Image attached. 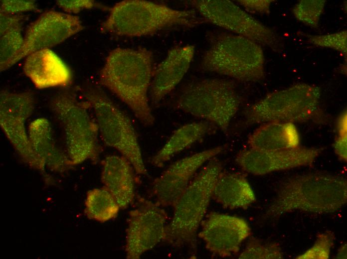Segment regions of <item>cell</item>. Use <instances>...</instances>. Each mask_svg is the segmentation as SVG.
<instances>
[{
	"label": "cell",
	"instance_id": "obj_1",
	"mask_svg": "<svg viewBox=\"0 0 347 259\" xmlns=\"http://www.w3.org/2000/svg\"><path fill=\"white\" fill-rule=\"evenodd\" d=\"M153 62V53L147 48H117L109 52L99 73L100 83L147 126L155 122L148 98Z\"/></svg>",
	"mask_w": 347,
	"mask_h": 259
},
{
	"label": "cell",
	"instance_id": "obj_2",
	"mask_svg": "<svg viewBox=\"0 0 347 259\" xmlns=\"http://www.w3.org/2000/svg\"><path fill=\"white\" fill-rule=\"evenodd\" d=\"M347 201V181L341 175L322 172L296 174L279 183L266 216L279 217L295 211L334 213Z\"/></svg>",
	"mask_w": 347,
	"mask_h": 259
},
{
	"label": "cell",
	"instance_id": "obj_3",
	"mask_svg": "<svg viewBox=\"0 0 347 259\" xmlns=\"http://www.w3.org/2000/svg\"><path fill=\"white\" fill-rule=\"evenodd\" d=\"M109 10L101 32L120 36H148L168 27H193L206 22L194 9L178 10L144 0H123Z\"/></svg>",
	"mask_w": 347,
	"mask_h": 259
},
{
	"label": "cell",
	"instance_id": "obj_4",
	"mask_svg": "<svg viewBox=\"0 0 347 259\" xmlns=\"http://www.w3.org/2000/svg\"><path fill=\"white\" fill-rule=\"evenodd\" d=\"M222 171L221 162L214 157L194 177L173 206V216L166 226L164 242L174 248L196 250L197 231Z\"/></svg>",
	"mask_w": 347,
	"mask_h": 259
},
{
	"label": "cell",
	"instance_id": "obj_5",
	"mask_svg": "<svg viewBox=\"0 0 347 259\" xmlns=\"http://www.w3.org/2000/svg\"><path fill=\"white\" fill-rule=\"evenodd\" d=\"M321 98V87L306 83L272 92L245 110V124L272 122L322 123L325 120Z\"/></svg>",
	"mask_w": 347,
	"mask_h": 259
},
{
	"label": "cell",
	"instance_id": "obj_6",
	"mask_svg": "<svg viewBox=\"0 0 347 259\" xmlns=\"http://www.w3.org/2000/svg\"><path fill=\"white\" fill-rule=\"evenodd\" d=\"M264 63L261 45L240 35L220 32L210 37L201 67L239 81L257 82L265 77Z\"/></svg>",
	"mask_w": 347,
	"mask_h": 259
},
{
	"label": "cell",
	"instance_id": "obj_7",
	"mask_svg": "<svg viewBox=\"0 0 347 259\" xmlns=\"http://www.w3.org/2000/svg\"><path fill=\"white\" fill-rule=\"evenodd\" d=\"M49 107L63 129L71 165L87 160L96 161L101 150L99 132L96 120L89 113L90 104L80 101L73 91L64 90L51 99Z\"/></svg>",
	"mask_w": 347,
	"mask_h": 259
},
{
	"label": "cell",
	"instance_id": "obj_8",
	"mask_svg": "<svg viewBox=\"0 0 347 259\" xmlns=\"http://www.w3.org/2000/svg\"><path fill=\"white\" fill-rule=\"evenodd\" d=\"M240 103L232 81L204 78L192 81L184 86L175 106L178 110L213 124L227 133Z\"/></svg>",
	"mask_w": 347,
	"mask_h": 259
},
{
	"label": "cell",
	"instance_id": "obj_9",
	"mask_svg": "<svg viewBox=\"0 0 347 259\" xmlns=\"http://www.w3.org/2000/svg\"><path fill=\"white\" fill-rule=\"evenodd\" d=\"M83 95L94 111L104 143L120 152L137 174L148 175L136 132L127 115L99 88H87Z\"/></svg>",
	"mask_w": 347,
	"mask_h": 259
},
{
	"label": "cell",
	"instance_id": "obj_10",
	"mask_svg": "<svg viewBox=\"0 0 347 259\" xmlns=\"http://www.w3.org/2000/svg\"><path fill=\"white\" fill-rule=\"evenodd\" d=\"M205 20L234 34L266 46L275 52L282 50L279 35L233 2L228 0H193L187 1Z\"/></svg>",
	"mask_w": 347,
	"mask_h": 259
},
{
	"label": "cell",
	"instance_id": "obj_11",
	"mask_svg": "<svg viewBox=\"0 0 347 259\" xmlns=\"http://www.w3.org/2000/svg\"><path fill=\"white\" fill-rule=\"evenodd\" d=\"M168 215L156 202L138 197L129 211L125 252L128 259H139L146 251L164 241Z\"/></svg>",
	"mask_w": 347,
	"mask_h": 259
},
{
	"label": "cell",
	"instance_id": "obj_12",
	"mask_svg": "<svg viewBox=\"0 0 347 259\" xmlns=\"http://www.w3.org/2000/svg\"><path fill=\"white\" fill-rule=\"evenodd\" d=\"M84 28L77 15L52 10L43 12L27 27L22 50L12 66L32 52L59 44Z\"/></svg>",
	"mask_w": 347,
	"mask_h": 259
},
{
	"label": "cell",
	"instance_id": "obj_13",
	"mask_svg": "<svg viewBox=\"0 0 347 259\" xmlns=\"http://www.w3.org/2000/svg\"><path fill=\"white\" fill-rule=\"evenodd\" d=\"M324 149L322 147L300 146L290 149L266 150L249 147L240 151L235 160L243 171L261 175L302 166H312Z\"/></svg>",
	"mask_w": 347,
	"mask_h": 259
},
{
	"label": "cell",
	"instance_id": "obj_14",
	"mask_svg": "<svg viewBox=\"0 0 347 259\" xmlns=\"http://www.w3.org/2000/svg\"><path fill=\"white\" fill-rule=\"evenodd\" d=\"M222 145L181 158L170 165L154 181L152 193L161 207L173 206L186 190L197 170L225 150Z\"/></svg>",
	"mask_w": 347,
	"mask_h": 259
},
{
	"label": "cell",
	"instance_id": "obj_15",
	"mask_svg": "<svg viewBox=\"0 0 347 259\" xmlns=\"http://www.w3.org/2000/svg\"><path fill=\"white\" fill-rule=\"evenodd\" d=\"M198 237L210 253L220 257H231L238 252L242 243L251 235V229L243 219L211 212L200 224Z\"/></svg>",
	"mask_w": 347,
	"mask_h": 259
},
{
	"label": "cell",
	"instance_id": "obj_16",
	"mask_svg": "<svg viewBox=\"0 0 347 259\" xmlns=\"http://www.w3.org/2000/svg\"><path fill=\"white\" fill-rule=\"evenodd\" d=\"M195 52L191 45L175 46L153 70L150 97L157 104L179 83L188 71Z\"/></svg>",
	"mask_w": 347,
	"mask_h": 259
},
{
	"label": "cell",
	"instance_id": "obj_17",
	"mask_svg": "<svg viewBox=\"0 0 347 259\" xmlns=\"http://www.w3.org/2000/svg\"><path fill=\"white\" fill-rule=\"evenodd\" d=\"M23 70L39 89L65 87L72 82L73 75L69 67L49 48L37 50L27 56Z\"/></svg>",
	"mask_w": 347,
	"mask_h": 259
},
{
	"label": "cell",
	"instance_id": "obj_18",
	"mask_svg": "<svg viewBox=\"0 0 347 259\" xmlns=\"http://www.w3.org/2000/svg\"><path fill=\"white\" fill-rule=\"evenodd\" d=\"M132 167L123 156L108 155L102 161L101 181L122 209L127 208L134 201L135 179Z\"/></svg>",
	"mask_w": 347,
	"mask_h": 259
},
{
	"label": "cell",
	"instance_id": "obj_19",
	"mask_svg": "<svg viewBox=\"0 0 347 259\" xmlns=\"http://www.w3.org/2000/svg\"><path fill=\"white\" fill-rule=\"evenodd\" d=\"M28 134L32 149L37 157L52 171L63 172L72 166L67 154L56 145L49 121L40 118L29 125Z\"/></svg>",
	"mask_w": 347,
	"mask_h": 259
},
{
	"label": "cell",
	"instance_id": "obj_20",
	"mask_svg": "<svg viewBox=\"0 0 347 259\" xmlns=\"http://www.w3.org/2000/svg\"><path fill=\"white\" fill-rule=\"evenodd\" d=\"M212 198L224 208L247 209L256 200L245 176L240 173L221 171L215 183Z\"/></svg>",
	"mask_w": 347,
	"mask_h": 259
},
{
	"label": "cell",
	"instance_id": "obj_21",
	"mask_svg": "<svg viewBox=\"0 0 347 259\" xmlns=\"http://www.w3.org/2000/svg\"><path fill=\"white\" fill-rule=\"evenodd\" d=\"M250 148L275 150L300 146V136L295 124L272 122L263 123L249 136Z\"/></svg>",
	"mask_w": 347,
	"mask_h": 259
},
{
	"label": "cell",
	"instance_id": "obj_22",
	"mask_svg": "<svg viewBox=\"0 0 347 259\" xmlns=\"http://www.w3.org/2000/svg\"><path fill=\"white\" fill-rule=\"evenodd\" d=\"M30 116L27 114L0 111V126L22 160L30 167L44 171L45 165L34 152L26 130L25 124Z\"/></svg>",
	"mask_w": 347,
	"mask_h": 259
},
{
	"label": "cell",
	"instance_id": "obj_23",
	"mask_svg": "<svg viewBox=\"0 0 347 259\" xmlns=\"http://www.w3.org/2000/svg\"><path fill=\"white\" fill-rule=\"evenodd\" d=\"M217 127L207 121L193 122L179 128L172 135L161 149L151 159L157 167H162L176 153L199 141L207 134L213 133Z\"/></svg>",
	"mask_w": 347,
	"mask_h": 259
},
{
	"label": "cell",
	"instance_id": "obj_24",
	"mask_svg": "<svg viewBox=\"0 0 347 259\" xmlns=\"http://www.w3.org/2000/svg\"><path fill=\"white\" fill-rule=\"evenodd\" d=\"M120 207L112 194L104 187L87 193L84 213L90 219L105 222L115 218Z\"/></svg>",
	"mask_w": 347,
	"mask_h": 259
},
{
	"label": "cell",
	"instance_id": "obj_25",
	"mask_svg": "<svg viewBox=\"0 0 347 259\" xmlns=\"http://www.w3.org/2000/svg\"><path fill=\"white\" fill-rule=\"evenodd\" d=\"M22 24L8 30L0 36V69L7 70L20 54L24 42Z\"/></svg>",
	"mask_w": 347,
	"mask_h": 259
},
{
	"label": "cell",
	"instance_id": "obj_26",
	"mask_svg": "<svg viewBox=\"0 0 347 259\" xmlns=\"http://www.w3.org/2000/svg\"><path fill=\"white\" fill-rule=\"evenodd\" d=\"M283 253L276 242H267L256 237H251L243 251L238 256L240 259H282Z\"/></svg>",
	"mask_w": 347,
	"mask_h": 259
},
{
	"label": "cell",
	"instance_id": "obj_27",
	"mask_svg": "<svg viewBox=\"0 0 347 259\" xmlns=\"http://www.w3.org/2000/svg\"><path fill=\"white\" fill-rule=\"evenodd\" d=\"M326 1L325 0H302L293 8L295 18L304 24L317 28L323 12Z\"/></svg>",
	"mask_w": 347,
	"mask_h": 259
},
{
	"label": "cell",
	"instance_id": "obj_28",
	"mask_svg": "<svg viewBox=\"0 0 347 259\" xmlns=\"http://www.w3.org/2000/svg\"><path fill=\"white\" fill-rule=\"evenodd\" d=\"M334 233L330 231L319 233L314 245L296 259H328L335 241Z\"/></svg>",
	"mask_w": 347,
	"mask_h": 259
},
{
	"label": "cell",
	"instance_id": "obj_29",
	"mask_svg": "<svg viewBox=\"0 0 347 259\" xmlns=\"http://www.w3.org/2000/svg\"><path fill=\"white\" fill-rule=\"evenodd\" d=\"M308 41L318 47L329 48L341 52L346 58L347 54V31L320 35H306Z\"/></svg>",
	"mask_w": 347,
	"mask_h": 259
},
{
	"label": "cell",
	"instance_id": "obj_30",
	"mask_svg": "<svg viewBox=\"0 0 347 259\" xmlns=\"http://www.w3.org/2000/svg\"><path fill=\"white\" fill-rule=\"evenodd\" d=\"M0 3V12L6 13L20 14L25 11H41L33 0H2Z\"/></svg>",
	"mask_w": 347,
	"mask_h": 259
},
{
	"label": "cell",
	"instance_id": "obj_31",
	"mask_svg": "<svg viewBox=\"0 0 347 259\" xmlns=\"http://www.w3.org/2000/svg\"><path fill=\"white\" fill-rule=\"evenodd\" d=\"M56 3L63 11L69 13H77L83 10L95 7L105 8L92 0H58Z\"/></svg>",
	"mask_w": 347,
	"mask_h": 259
},
{
	"label": "cell",
	"instance_id": "obj_32",
	"mask_svg": "<svg viewBox=\"0 0 347 259\" xmlns=\"http://www.w3.org/2000/svg\"><path fill=\"white\" fill-rule=\"evenodd\" d=\"M273 0H240L237 2L248 12L262 14L270 13L271 4Z\"/></svg>",
	"mask_w": 347,
	"mask_h": 259
},
{
	"label": "cell",
	"instance_id": "obj_33",
	"mask_svg": "<svg viewBox=\"0 0 347 259\" xmlns=\"http://www.w3.org/2000/svg\"><path fill=\"white\" fill-rule=\"evenodd\" d=\"M27 18L20 14H9L0 12V36L13 27L22 24Z\"/></svg>",
	"mask_w": 347,
	"mask_h": 259
},
{
	"label": "cell",
	"instance_id": "obj_34",
	"mask_svg": "<svg viewBox=\"0 0 347 259\" xmlns=\"http://www.w3.org/2000/svg\"><path fill=\"white\" fill-rule=\"evenodd\" d=\"M333 147L338 158L344 162H347V133H338Z\"/></svg>",
	"mask_w": 347,
	"mask_h": 259
},
{
	"label": "cell",
	"instance_id": "obj_35",
	"mask_svg": "<svg viewBox=\"0 0 347 259\" xmlns=\"http://www.w3.org/2000/svg\"><path fill=\"white\" fill-rule=\"evenodd\" d=\"M336 259H347V244H343L336 256Z\"/></svg>",
	"mask_w": 347,
	"mask_h": 259
}]
</instances>
